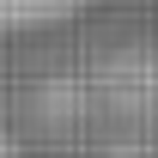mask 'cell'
I'll return each mask as SVG.
<instances>
[{"mask_svg":"<svg viewBox=\"0 0 158 158\" xmlns=\"http://www.w3.org/2000/svg\"><path fill=\"white\" fill-rule=\"evenodd\" d=\"M0 158H6V146H0Z\"/></svg>","mask_w":158,"mask_h":158,"instance_id":"1","label":"cell"}]
</instances>
